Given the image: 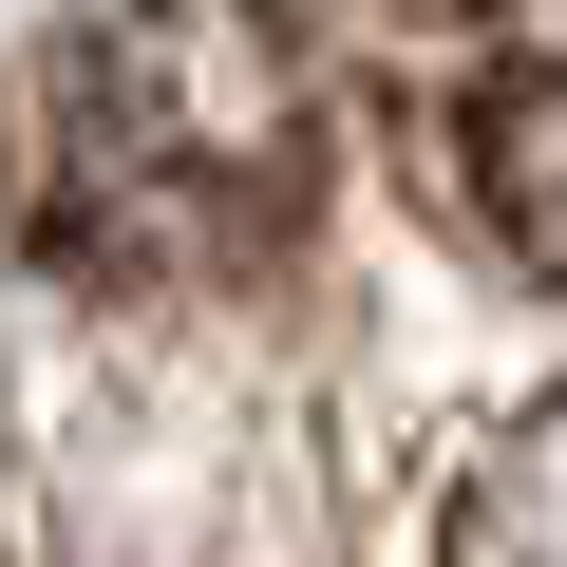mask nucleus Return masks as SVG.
<instances>
[{"instance_id":"1","label":"nucleus","mask_w":567,"mask_h":567,"mask_svg":"<svg viewBox=\"0 0 567 567\" xmlns=\"http://www.w3.org/2000/svg\"><path fill=\"white\" fill-rule=\"evenodd\" d=\"M341 76L303 0H76L0 95V227L95 303H189L322 227Z\"/></svg>"},{"instance_id":"2","label":"nucleus","mask_w":567,"mask_h":567,"mask_svg":"<svg viewBox=\"0 0 567 567\" xmlns=\"http://www.w3.org/2000/svg\"><path fill=\"white\" fill-rule=\"evenodd\" d=\"M454 171H473V227L567 284V0H511L454 76Z\"/></svg>"},{"instance_id":"3","label":"nucleus","mask_w":567,"mask_h":567,"mask_svg":"<svg viewBox=\"0 0 567 567\" xmlns=\"http://www.w3.org/2000/svg\"><path fill=\"white\" fill-rule=\"evenodd\" d=\"M435 567H567V435H548V454H511V473L454 511V548H435Z\"/></svg>"}]
</instances>
